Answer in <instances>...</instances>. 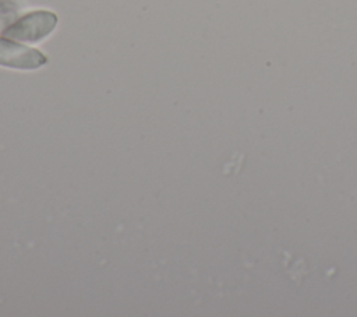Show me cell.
<instances>
[{
  "mask_svg": "<svg viewBox=\"0 0 357 317\" xmlns=\"http://www.w3.org/2000/svg\"><path fill=\"white\" fill-rule=\"evenodd\" d=\"M56 24L57 17L54 13L47 10H38L10 24L3 31V35L13 40L35 43L50 35Z\"/></svg>",
  "mask_w": 357,
  "mask_h": 317,
  "instance_id": "1",
  "label": "cell"
},
{
  "mask_svg": "<svg viewBox=\"0 0 357 317\" xmlns=\"http://www.w3.org/2000/svg\"><path fill=\"white\" fill-rule=\"evenodd\" d=\"M47 63V57L38 49L0 36V66L17 70H35Z\"/></svg>",
  "mask_w": 357,
  "mask_h": 317,
  "instance_id": "2",
  "label": "cell"
}]
</instances>
